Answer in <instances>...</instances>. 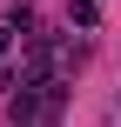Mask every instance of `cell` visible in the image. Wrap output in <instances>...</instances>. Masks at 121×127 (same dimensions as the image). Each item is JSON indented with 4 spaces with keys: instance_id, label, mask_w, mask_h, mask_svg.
<instances>
[{
    "instance_id": "1",
    "label": "cell",
    "mask_w": 121,
    "mask_h": 127,
    "mask_svg": "<svg viewBox=\"0 0 121 127\" xmlns=\"http://www.w3.org/2000/svg\"><path fill=\"white\" fill-rule=\"evenodd\" d=\"M7 47H13V20H0V60H7Z\"/></svg>"
}]
</instances>
